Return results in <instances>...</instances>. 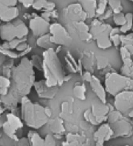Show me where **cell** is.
I'll return each mask as SVG.
<instances>
[{
    "mask_svg": "<svg viewBox=\"0 0 133 146\" xmlns=\"http://www.w3.org/2000/svg\"><path fill=\"white\" fill-rule=\"evenodd\" d=\"M44 142L45 146H57V142L54 137L50 134L46 135L45 138L44 139Z\"/></svg>",
    "mask_w": 133,
    "mask_h": 146,
    "instance_id": "obj_33",
    "label": "cell"
},
{
    "mask_svg": "<svg viewBox=\"0 0 133 146\" xmlns=\"http://www.w3.org/2000/svg\"><path fill=\"white\" fill-rule=\"evenodd\" d=\"M119 33H120V28L119 27L112 28V29L110 30V33H109V37L116 35V34H119Z\"/></svg>",
    "mask_w": 133,
    "mask_h": 146,
    "instance_id": "obj_44",
    "label": "cell"
},
{
    "mask_svg": "<svg viewBox=\"0 0 133 146\" xmlns=\"http://www.w3.org/2000/svg\"><path fill=\"white\" fill-rule=\"evenodd\" d=\"M28 33V27L21 19L8 22L0 27V37L7 42L14 39H23Z\"/></svg>",
    "mask_w": 133,
    "mask_h": 146,
    "instance_id": "obj_6",
    "label": "cell"
},
{
    "mask_svg": "<svg viewBox=\"0 0 133 146\" xmlns=\"http://www.w3.org/2000/svg\"><path fill=\"white\" fill-rule=\"evenodd\" d=\"M79 4L82 6L83 11L85 12L87 18H92L96 15V9L97 2L93 0V1H80Z\"/></svg>",
    "mask_w": 133,
    "mask_h": 146,
    "instance_id": "obj_18",
    "label": "cell"
},
{
    "mask_svg": "<svg viewBox=\"0 0 133 146\" xmlns=\"http://www.w3.org/2000/svg\"><path fill=\"white\" fill-rule=\"evenodd\" d=\"M73 92H74V96L76 98H78V99L85 100L86 99V96H85L86 88H85V86L83 84H76L74 87Z\"/></svg>",
    "mask_w": 133,
    "mask_h": 146,
    "instance_id": "obj_24",
    "label": "cell"
},
{
    "mask_svg": "<svg viewBox=\"0 0 133 146\" xmlns=\"http://www.w3.org/2000/svg\"><path fill=\"white\" fill-rule=\"evenodd\" d=\"M29 47H28V45H27V44H26V42H23V43H21V44H19V46L16 48L15 49L19 52H23L25 51L26 49H27Z\"/></svg>",
    "mask_w": 133,
    "mask_h": 146,
    "instance_id": "obj_40",
    "label": "cell"
},
{
    "mask_svg": "<svg viewBox=\"0 0 133 146\" xmlns=\"http://www.w3.org/2000/svg\"><path fill=\"white\" fill-rule=\"evenodd\" d=\"M113 21L116 26H124L126 23L125 15L121 12L116 15H113Z\"/></svg>",
    "mask_w": 133,
    "mask_h": 146,
    "instance_id": "obj_29",
    "label": "cell"
},
{
    "mask_svg": "<svg viewBox=\"0 0 133 146\" xmlns=\"http://www.w3.org/2000/svg\"><path fill=\"white\" fill-rule=\"evenodd\" d=\"M30 50H31V48H30V47L28 48H27V49H26L25 51L22 52L21 54L19 55V56H25V55L27 54V53H29V52H30Z\"/></svg>",
    "mask_w": 133,
    "mask_h": 146,
    "instance_id": "obj_48",
    "label": "cell"
},
{
    "mask_svg": "<svg viewBox=\"0 0 133 146\" xmlns=\"http://www.w3.org/2000/svg\"><path fill=\"white\" fill-rule=\"evenodd\" d=\"M65 15L67 18L74 22H85L88 18L79 3H74L68 6L65 10Z\"/></svg>",
    "mask_w": 133,
    "mask_h": 146,
    "instance_id": "obj_12",
    "label": "cell"
},
{
    "mask_svg": "<svg viewBox=\"0 0 133 146\" xmlns=\"http://www.w3.org/2000/svg\"><path fill=\"white\" fill-rule=\"evenodd\" d=\"M26 37H25V38H23V39H14V40H12L8 42V44H9V48H10L11 50L15 49V48L18 47L21 43L26 42Z\"/></svg>",
    "mask_w": 133,
    "mask_h": 146,
    "instance_id": "obj_30",
    "label": "cell"
},
{
    "mask_svg": "<svg viewBox=\"0 0 133 146\" xmlns=\"http://www.w3.org/2000/svg\"><path fill=\"white\" fill-rule=\"evenodd\" d=\"M108 4L109 5V7L111 8V11H112L113 15H116L120 13L121 9H122V5H121V2L120 1H114L112 0L108 2Z\"/></svg>",
    "mask_w": 133,
    "mask_h": 146,
    "instance_id": "obj_26",
    "label": "cell"
},
{
    "mask_svg": "<svg viewBox=\"0 0 133 146\" xmlns=\"http://www.w3.org/2000/svg\"><path fill=\"white\" fill-rule=\"evenodd\" d=\"M108 64L107 59L103 56H100L97 59V68L98 69H102L104 68Z\"/></svg>",
    "mask_w": 133,
    "mask_h": 146,
    "instance_id": "obj_37",
    "label": "cell"
},
{
    "mask_svg": "<svg viewBox=\"0 0 133 146\" xmlns=\"http://www.w3.org/2000/svg\"><path fill=\"white\" fill-rule=\"evenodd\" d=\"M92 114L95 117H106V114L108 113V106L105 103H95L92 106Z\"/></svg>",
    "mask_w": 133,
    "mask_h": 146,
    "instance_id": "obj_19",
    "label": "cell"
},
{
    "mask_svg": "<svg viewBox=\"0 0 133 146\" xmlns=\"http://www.w3.org/2000/svg\"><path fill=\"white\" fill-rule=\"evenodd\" d=\"M45 0H41V1H33V3L32 5V7L37 11H41V10H44L45 4Z\"/></svg>",
    "mask_w": 133,
    "mask_h": 146,
    "instance_id": "obj_36",
    "label": "cell"
},
{
    "mask_svg": "<svg viewBox=\"0 0 133 146\" xmlns=\"http://www.w3.org/2000/svg\"><path fill=\"white\" fill-rule=\"evenodd\" d=\"M132 90H128L120 92L115 95L114 106L119 113L127 115L132 111Z\"/></svg>",
    "mask_w": 133,
    "mask_h": 146,
    "instance_id": "obj_8",
    "label": "cell"
},
{
    "mask_svg": "<svg viewBox=\"0 0 133 146\" xmlns=\"http://www.w3.org/2000/svg\"><path fill=\"white\" fill-rule=\"evenodd\" d=\"M0 52L2 54H3L5 56H8V57H11V58L15 59L19 57V55L17 54L16 52H15L14 51H11L10 49H4L2 46H0Z\"/></svg>",
    "mask_w": 133,
    "mask_h": 146,
    "instance_id": "obj_31",
    "label": "cell"
},
{
    "mask_svg": "<svg viewBox=\"0 0 133 146\" xmlns=\"http://www.w3.org/2000/svg\"><path fill=\"white\" fill-rule=\"evenodd\" d=\"M112 15V11H111V10H109V11H107V13H104V19H105V18H108V17H110L111 15Z\"/></svg>",
    "mask_w": 133,
    "mask_h": 146,
    "instance_id": "obj_45",
    "label": "cell"
},
{
    "mask_svg": "<svg viewBox=\"0 0 133 146\" xmlns=\"http://www.w3.org/2000/svg\"><path fill=\"white\" fill-rule=\"evenodd\" d=\"M37 44L39 47L43 48L45 50H47L49 48H52V44L50 42V34L47 33L45 34L43 36H39L37 40Z\"/></svg>",
    "mask_w": 133,
    "mask_h": 146,
    "instance_id": "obj_25",
    "label": "cell"
},
{
    "mask_svg": "<svg viewBox=\"0 0 133 146\" xmlns=\"http://www.w3.org/2000/svg\"><path fill=\"white\" fill-rule=\"evenodd\" d=\"M33 86L37 91L39 97L43 99H52L53 98L57 92V87L49 88L45 84V80H40L38 82H34Z\"/></svg>",
    "mask_w": 133,
    "mask_h": 146,
    "instance_id": "obj_14",
    "label": "cell"
},
{
    "mask_svg": "<svg viewBox=\"0 0 133 146\" xmlns=\"http://www.w3.org/2000/svg\"><path fill=\"white\" fill-rule=\"evenodd\" d=\"M89 84L92 91H94V93L98 97V99H100V102L106 104V91L103 85L100 84V81L95 76H92Z\"/></svg>",
    "mask_w": 133,
    "mask_h": 146,
    "instance_id": "obj_16",
    "label": "cell"
},
{
    "mask_svg": "<svg viewBox=\"0 0 133 146\" xmlns=\"http://www.w3.org/2000/svg\"><path fill=\"white\" fill-rule=\"evenodd\" d=\"M11 89L6 95L0 96L1 102L9 107H15L19 100L30 92L34 84V72L30 60L24 57L11 71Z\"/></svg>",
    "mask_w": 133,
    "mask_h": 146,
    "instance_id": "obj_1",
    "label": "cell"
},
{
    "mask_svg": "<svg viewBox=\"0 0 133 146\" xmlns=\"http://www.w3.org/2000/svg\"><path fill=\"white\" fill-rule=\"evenodd\" d=\"M73 25L76 28V30L79 33L80 39L82 40H89L92 38L91 34L89 33V28L84 22H73Z\"/></svg>",
    "mask_w": 133,
    "mask_h": 146,
    "instance_id": "obj_17",
    "label": "cell"
},
{
    "mask_svg": "<svg viewBox=\"0 0 133 146\" xmlns=\"http://www.w3.org/2000/svg\"><path fill=\"white\" fill-rule=\"evenodd\" d=\"M121 75L124 76L132 78V67H128V66H123L121 68Z\"/></svg>",
    "mask_w": 133,
    "mask_h": 146,
    "instance_id": "obj_35",
    "label": "cell"
},
{
    "mask_svg": "<svg viewBox=\"0 0 133 146\" xmlns=\"http://www.w3.org/2000/svg\"><path fill=\"white\" fill-rule=\"evenodd\" d=\"M29 26L33 34L36 36H43L49 32V22L45 21L40 16H36L33 18H31L29 22Z\"/></svg>",
    "mask_w": 133,
    "mask_h": 146,
    "instance_id": "obj_11",
    "label": "cell"
},
{
    "mask_svg": "<svg viewBox=\"0 0 133 146\" xmlns=\"http://www.w3.org/2000/svg\"><path fill=\"white\" fill-rule=\"evenodd\" d=\"M114 133L109 124H104L94 134L96 146H104V142L108 141L113 137Z\"/></svg>",
    "mask_w": 133,
    "mask_h": 146,
    "instance_id": "obj_13",
    "label": "cell"
},
{
    "mask_svg": "<svg viewBox=\"0 0 133 146\" xmlns=\"http://www.w3.org/2000/svg\"><path fill=\"white\" fill-rule=\"evenodd\" d=\"M126 146H129V145H126Z\"/></svg>",
    "mask_w": 133,
    "mask_h": 146,
    "instance_id": "obj_52",
    "label": "cell"
},
{
    "mask_svg": "<svg viewBox=\"0 0 133 146\" xmlns=\"http://www.w3.org/2000/svg\"><path fill=\"white\" fill-rule=\"evenodd\" d=\"M132 33H128L127 35H120V44H122L123 47H124L132 55Z\"/></svg>",
    "mask_w": 133,
    "mask_h": 146,
    "instance_id": "obj_21",
    "label": "cell"
},
{
    "mask_svg": "<svg viewBox=\"0 0 133 146\" xmlns=\"http://www.w3.org/2000/svg\"><path fill=\"white\" fill-rule=\"evenodd\" d=\"M120 34H116V35H114V36H110V40H111L112 44H113L115 46H119L120 45Z\"/></svg>",
    "mask_w": 133,
    "mask_h": 146,
    "instance_id": "obj_39",
    "label": "cell"
},
{
    "mask_svg": "<svg viewBox=\"0 0 133 146\" xmlns=\"http://www.w3.org/2000/svg\"><path fill=\"white\" fill-rule=\"evenodd\" d=\"M42 71L44 72L45 82L49 88L61 86L65 82L62 67L57 54L53 48L42 53Z\"/></svg>",
    "mask_w": 133,
    "mask_h": 146,
    "instance_id": "obj_2",
    "label": "cell"
},
{
    "mask_svg": "<svg viewBox=\"0 0 133 146\" xmlns=\"http://www.w3.org/2000/svg\"><path fill=\"white\" fill-rule=\"evenodd\" d=\"M83 80H84V81H85V82H90L91 81V80H92V74L89 72H85L84 74H83Z\"/></svg>",
    "mask_w": 133,
    "mask_h": 146,
    "instance_id": "obj_41",
    "label": "cell"
},
{
    "mask_svg": "<svg viewBox=\"0 0 133 146\" xmlns=\"http://www.w3.org/2000/svg\"><path fill=\"white\" fill-rule=\"evenodd\" d=\"M5 119H6V117H4V116H2V117H0V129H1V128H3V125Z\"/></svg>",
    "mask_w": 133,
    "mask_h": 146,
    "instance_id": "obj_49",
    "label": "cell"
},
{
    "mask_svg": "<svg viewBox=\"0 0 133 146\" xmlns=\"http://www.w3.org/2000/svg\"><path fill=\"white\" fill-rule=\"evenodd\" d=\"M21 102L22 120L28 126L37 129L47 123L49 117L45 113V107L32 102L26 96L22 97Z\"/></svg>",
    "mask_w": 133,
    "mask_h": 146,
    "instance_id": "obj_3",
    "label": "cell"
},
{
    "mask_svg": "<svg viewBox=\"0 0 133 146\" xmlns=\"http://www.w3.org/2000/svg\"><path fill=\"white\" fill-rule=\"evenodd\" d=\"M108 1H100V2H97L96 9V15H100V16L103 15L105 13Z\"/></svg>",
    "mask_w": 133,
    "mask_h": 146,
    "instance_id": "obj_28",
    "label": "cell"
},
{
    "mask_svg": "<svg viewBox=\"0 0 133 146\" xmlns=\"http://www.w3.org/2000/svg\"><path fill=\"white\" fill-rule=\"evenodd\" d=\"M0 102H1V99H0Z\"/></svg>",
    "mask_w": 133,
    "mask_h": 146,
    "instance_id": "obj_51",
    "label": "cell"
},
{
    "mask_svg": "<svg viewBox=\"0 0 133 146\" xmlns=\"http://www.w3.org/2000/svg\"><path fill=\"white\" fill-rule=\"evenodd\" d=\"M19 15V9L15 7H9L0 1V20L5 22H11L15 20Z\"/></svg>",
    "mask_w": 133,
    "mask_h": 146,
    "instance_id": "obj_15",
    "label": "cell"
},
{
    "mask_svg": "<svg viewBox=\"0 0 133 146\" xmlns=\"http://www.w3.org/2000/svg\"><path fill=\"white\" fill-rule=\"evenodd\" d=\"M11 87V80L6 77L0 76V88L8 89Z\"/></svg>",
    "mask_w": 133,
    "mask_h": 146,
    "instance_id": "obj_32",
    "label": "cell"
},
{
    "mask_svg": "<svg viewBox=\"0 0 133 146\" xmlns=\"http://www.w3.org/2000/svg\"><path fill=\"white\" fill-rule=\"evenodd\" d=\"M28 140H29L30 145L31 146H45L44 139L41 138L37 133H34L33 131L29 132Z\"/></svg>",
    "mask_w": 133,
    "mask_h": 146,
    "instance_id": "obj_22",
    "label": "cell"
},
{
    "mask_svg": "<svg viewBox=\"0 0 133 146\" xmlns=\"http://www.w3.org/2000/svg\"><path fill=\"white\" fill-rule=\"evenodd\" d=\"M45 113H46V115L48 116V117H51V114H52V112L50 109L49 108V107H45Z\"/></svg>",
    "mask_w": 133,
    "mask_h": 146,
    "instance_id": "obj_47",
    "label": "cell"
},
{
    "mask_svg": "<svg viewBox=\"0 0 133 146\" xmlns=\"http://www.w3.org/2000/svg\"><path fill=\"white\" fill-rule=\"evenodd\" d=\"M30 60L33 67H35L37 70H40V71L42 70V58L41 57L37 55H33Z\"/></svg>",
    "mask_w": 133,
    "mask_h": 146,
    "instance_id": "obj_27",
    "label": "cell"
},
{
    "mask_svg": "<svg viewBox=\"0 0 133 146\" xmlns=\"http://www.w3.org/2000/svg\"><path fill=\"white\" fill-rule=\"evenodd\" d=\"M110 122L113 125L110 127L116 136H126L129 135L132 130V125L128 120L123 118V114L117 112H113V114L110 116Z\"/></svg>",
    "mask_w": 133,
    "mask_h": 146,
    "instance_id": "obj_9",
    "label": "cell"
},
{
    "mask_svg": "<svg viewBox=\"0 0 133 146\" xmlns=\"http://www.w3.org/2000/svg\"><path fill=\"white\" fill-rule=\"evenodd\" d=\"M3 112H4V109H3V108L0 107V117L3 116L2 114H3Z\"/></svg>",
    "mask_w": 133,
    "mask_h": 146,
    "instance_id": "obj_50",
    "label": "cell"
},
{
    "mask_svg": "<svg viewBox=\"0 0 133 146\" xmlns=\"http://www.w3.org/2000/svg\"><path fill=\"white\" fill-rule=\"evenodd\" d=\"M61 110H62L63 113H72V110H73V105H72V103L69 102V101H65V102H63L62 105H61Z\"/></svg>",
    "mask_w": 133,
    "mask_h": 146,
    "instance_id": "obj_34",
    "label": "cell"
},
{
    "mask_svg": "<svg viewBox=\"0 0 133 146\" xmlns=\"http://www.w3.org/2000/svg\"><path fill=\"white\" fill-rule=\"evenodd\" d=\"M20 3L23 5V7L26 8H29L30 7H32V5L33 3V1L30 0V1H20Z\"/></svg>",
    "mask_w": 133,
    "mask_h": 146,
    "instance_id": "obj_43",
    "label": "cell"
},
{
    "mask_svg": "<svg viewBox=\"0 0 133 146\" xmlns=\"http://www.w3.org/2000/svg\"><path fill=\"white\" fill-rule=\"evenodd\" d=\"M82 137L76 134H69L66 137V141L63 142L62 146H83Z\"/></svg>",
    "mask_w": 133,
    "mask_h": 146,
    "instance_id": "obj_20",
    "label": "cell"
},
{
    "mask_svg": "<svg viewBox=\"0 0 133 146\" xmlns=\"http://www.w3.org/2000/svg\"><path fill=\"white\" fill-rule=\"evenodd\" d=\"M50 129L55 134H62L65 132V128L63 125L62 120L60 118H55L50 123Z\"/></svg>",
    "mask_w": 133,
    "mask_h": 146,
    "instance_id": "obj_23",
    "label": "cell"
},
{
    "mask_svg": "<svg viewBox=\"0 0 133 146\" xmlns=\"http://www.w3.org/2000/svg\"><path fill=\"white\" fill-rule=\"evenodd\" d=\"M0 38H1V37H0Z\"/></svg>",
    "mask_w": 133,
    "mask_h": 146,
    "instance_id": "obj_53",
    "label": "cell"
},
{
    "mask_svg": "<svg viewBox=\"0 0 133 146\" xmlns=\"http://www.w3.org/2000/svg\"><path fill=\"white\" fill-rule=\"evenodd\" d=\"M109 24L102 23L98 19H94L91 23L90 32L92 38L96 41L97 47L100 49H107L112 46V42L109 38V33L112 29Z\"/></svg>",
    "mask_w": 133,
    "mask_h": 146,
    "instance_id": "obj_5",
    "label": "cell"
},
{
    "mask_svg": "<svg viewBox=\"0 0 133 146\" xmlns=\"http://www.w3.org/2000/svg\"><path fill=\"white\" fill-rule=\"evenodd\" d=\"M5 60H6V56L0 52V66L2 65V64L5 62Z\"/></svg>",
    "mask_w": 133,
    "mask_h": 146,
    "instance_id": "obj_46",
    "label": "cell"
},
{
    "mask_svg": "<svg viewBox=\"0 0 133 146\" xmlns=\"http://www.w3.org/2000/svg\"><path fill=\"white\" fill-rule=\"evenodd\" d=\"M104 84L105 91L113 96L124 91L132 90V79L116 72L108 73Z\"/></svg>",
    "mask_w": 133,
    "mask_h": 146,
    "instance_id": "obj_4",
    "label": "cell"
},
{
    "mask_svg": "<svg viewBox=\"0 0 133 146\" xmlns=\"http://www.w3.org/2000/svg\"><path fill=\"white\" fill-rule=\"evenodd\" d=\"M50 42L53 44L69 45L72 42V38L70 36L65 28L59 23H53L49 26Z\"/></svg>",
    "mask_w": 133,
    "mask_h": 146,
    "instance_id": "obj_7",
    "label": "cell"
},
{
    "mask_svg": "<svg viewBox=\"0 0 133 146\" xmlns=\"http://www.w3.org/2000/svg\"><path fill=\"white\" fill-rule=\"evenodd\" d=\"M19 146H29L30 145V141L28 138H22L19 140Z\"/></svg>",
    "mask_w": 133,
    "mask_h": 146,
    "instance_id": "obj_42",
    "label": "cell"
},
{
    "mask_svg": "<svg viewBox=\"0 0 133 146\" xmlns=\"http://www.w3.org/2000/svg\"><path fill=\"white\" fill-rule=\"evenodd\" d=\"M23 127V123L20 118L13 113H7L6 116V121H4L3 129L6 135L11 138L16 137V133L19 129Z\"/></svg>",
    "mask_w": 133,
    "mask_h": 146,
    "instance_id": "obj_10",
    "label": "cell"
},
{
    "mask_svg": "<svg viewBox=\"0 0 133 146\" xmlns=\"http://www.w3.org/2000/svg\"><path fill=\"white\" fill-rule=\"evenodd\" d=\"M120 56H121V58H122L123 60H126V59L132 58V55L125 48L121 46V48H120Z\"/></svg>",
    "mask_w": 133,
    "mask_h": 146,
    "instance_id": "obj_38",
    "label": "cell"
}]
</instances>
